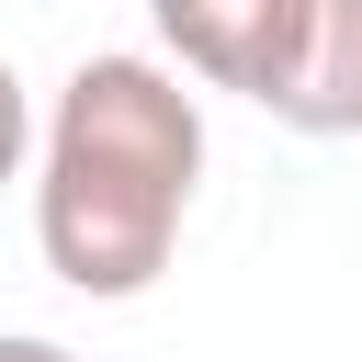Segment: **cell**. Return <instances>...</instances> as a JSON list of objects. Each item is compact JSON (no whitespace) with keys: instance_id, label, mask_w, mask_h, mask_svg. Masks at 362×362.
Masks as SVG:
<instances>
[{"instance_id":"1","label":"cell","mask_w":362,"mask_h":362,"mask_svg":"<svg viewBox=\"0 0 362 362\" xmlns=\"http://www.w3.org/2000/svg\"><path fill=\"white\" fill-rule=\"evenodd\" d=\"M204 181V102L158 57H79L34 124V249L68 294L124 305L170 272Z\"/></svg>"},{"instance_id":"2","label":"cell","mask_w":362,"mask_h":362,"mask_svg":"<svg viewBox=\"0 0 362 362\" xmlns=\"http://www.w3.org/2000/svg\"><path fill=\"white\" fill-rule=\"evenodd\" d=\"M158 45L204 79V90H238V102H272L283 57H294V23L305 0H147Z\"/></svg>"},{"instance_id":"3","label":"cell","mask_w":362,"mask_h":362,"mask_svg":"<svg viewBox=\"0 0 362 362\" xmlns=\"http://www.w3.org/2000/svg\"><path fill=\"white\" fill-rule=\"evenodd\" d=\"M260 113L294 136H362V0H305L294 57H283Z\"/></svg>"},{"instance_id":"4","label":"cell","mask_w":362,"mask_h":362,"mask_svg":"<svg viewBox=\"0 0 362 362\" xmlns=\"http://www.w3.org/2000/svg\"><path fill=\"white\" fill-rule=\"evenodd\" d=\"M23 158H34V90H23V68L0 57V181H23Z\"/></svg>"},{"instance_id":"5","label":"cell","mask_w":362,"mask_h":362,"mask_svg":"<svg viewBox=\"0 0 362 362\" xmlns=\"http://www.w3.org/2000/svg\"><path fill=\"white\" fill-rule=\"evenodd\" d=\"M0 362H79V351L45 339V328H0Z\"/></svg>"}]
</instances>
